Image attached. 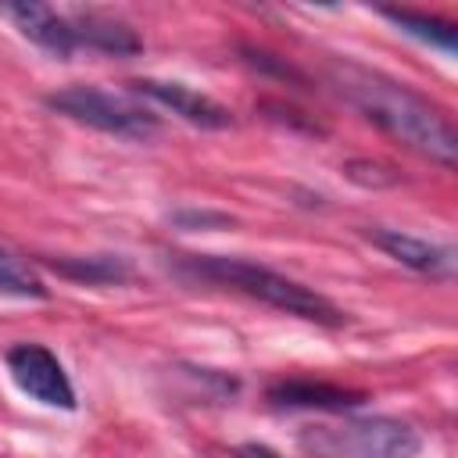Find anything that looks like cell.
I'll return each instance as SVG.
<instances>
[{
  "instance_id": "16",
  "label": "cell",
  "mask_w": 458,
  "mask_h": 458,
  "mask_svg": "<svg viewBox=\"0 0 458 458\" xmlns=\"http://www.w3.org/2000/svg\"><path fill=\"white\" fill-rule=\"evenodd\" d=\"M344 172H347V179L358 182V186H394V182L401 179L390 165H383V161H369V157H354V161H347Z\"/></svg>"
},
{
  "instance_id": "6",
  "label": "cell",
  "mask_w": 458,
  "mask_h": 458,
  "mask_svg": "<svg viewBox=\"0 0 458 458\" xmlns=\"http://www.w3.org/2000/svg\"><path fill=\"white\" fill-rule=\"evenodd\" d=\"M132 93L147 97L150 104L172 111L175 118H182L186 125H197V129H229L236 118L225 104H218L215 97L186 86V82H168V79H132L129 82Z\"/></svg>"
},
{
  "instance_id": "17",
  "label": "cell",
  "mask_w": 458,
  "mask_h": 458,
  "mask_svg": "<svg viewBox=\"0 0 458 458\" xmlns=\"http://www.w3.org/2000/svg\"><path fill=\"white\" fill-rule=\"evenodd\" d=\"M233 458H283L276 447L268 444H258V440H247V444H236L233 447Z\"/></svg>"
},
{
  "instance_id": "13",
  "label": "cell",
  "mask_w": 458,
  "mask_h": 458,
  "mask_svg": "<svg viewBox=\"0 0 458 458\" xmlns=\"http://www.w3.org/2000/svg\"><path fill=\"white\" fill-rule=\"evenodd\" d=\"M0 293L18 297V301H47L50 290L21 254H14L11 247L0 243Z\"/></svg>"
},
{
  "instance_id": "14",
  "label": "cell",
  "mask_w": 458,
  "mask_h": 458,
  "mask_svg": "<svg viewBox=\"0 0 458 458\" xmlns=\"http://www.w3.org/2000/svg\"><path fill=\"white\" fill-rule=\"evenodd\" d=\"M240 54H243V61L254 68V72H261V75H276V79H283V82H293V86H301V89H311V82H308V75L301 72V68H293L286 57H279V54H272V50H265V47H240Z\"/></svg>"
},
{
  "instance_id": "10",
  "label": "cell",
  "mask_w": 458,
  "mask_h": 458,
  "mask_svg": "<svg viewBox=\"0 0 458 458\" xmlns=\"http://www.w3.org/2000/svg\"><path fill=\"white\" fill-rule=\"evenodd\" d=\"M72 18V32H75V47L79 54H104V57H132L143 50L140 32L111 14L100 11H68Z\"/></svg>"
},
{
  "instance_id": "4",
  "label": "cell",
  "mask_w": 458,
  "mask_h": 458,
  "mask_svg": "<svg viewBox=\"0 0 458 458\" xmlns=\"http://www.w3.org/2000/svg\"><path fill=\"white\" fill-rule=\"evenodd\" d=\"M43 104L79 125H89L97 132H107V136H118V140H132V143H147L161 132V122L150 107L122 97V93H107V89H97V86H64V89H54L43 97Z\"/></svg>"
},
{
  "instance_id": "12",
  "label": "cell",
  "mask_w": 458,
  "mask_h": 458,
  "mask_svg": "<svg viewBox=\"0 0 458 458\" xmlns=\"http://www.w3.org/2000/svg\"><path fill=\"white\" fill-rule=\"evenodd\" d=\"M379 14L386 21H394L401 32L444 50V54H454L458 50V29L444 18H433V14H422V11H408V7H379Z\"/></svg>"
},
{
  "instance_id": "3",
  "label": "cell",
  "mask_w": 458,
  "mask_h": 458,
  "mask_svg": "<svg viewBox=\"0 0 458 458\" xmlns=\"http://www.w3.org/2000/svg\"><path fill=\"white\" fill-rule=\"evenodd\" d=\"M301 447L315 458H419L422 437L404 419L365 415L336 426H308Z\"/></svg>"
},
{
  "instance_id": "1",
  "label": "cell",
  "mask_w": 458,
  "mask_h": 458,
  "mask_svg": "<svg viewBox=\"0 0 458 458\" xmlns=\"http://www.w3.org/2000/svg\"><path fill=\"white\" fill-rule=\"evenodd\" d=\"M326 82L333 86V93L344 104L361 111L386 136L440 161L444 168H454L458 132H454L451 118L444 114V107H437L429 97H422L419 89H411L383 72L347 61V57H336L326 64Z\"/></svg>"
},
{
  "instance_id": "15",
  "label": "cell",
  "mask_w": 458,
  "mask_h": 458,
  "mask_svg": "<svg viewBox=\"0 0 458 458\" xmlns=\"http://www.w3.org/2000/svg\"><path fill=\"white\" fill-rule=\"evenodd\" d=\"M168 222L172 225H179V229H186V233H204V229H229V225H236V218L233 215H225V211H200V208H179V211H172L168 215Z\"/></svg>"
},
{
  "instance_id": "9",
  "label": "cell",
  "mask_w": 458,
  "mask_h": 458,
  "mask_svg": "<svg viewBox=\"0 0 458 458\" xmlns=\"http://www.w3.org/2000/svg\"><path fill=\"white\" fill-rule=\"evenodd\" d=\"M265 397L276 408H304V411H326V415H347L369 401L361 390L315 383V379H279L265 390Z\"/></svg>"
},
{
  "instance_id": "5",
  "label": "cell",
  "mask_w": 458,
  "mask_h": 458,
  "mask_svg": "<svg viewBox=\"0 0 458 458\" xmlns=\"http://www.w3.org/2000/svg\"><path fill=\"white\" fill-rule=\"evenodd\" d=\"M4 365H7V376L14 379V386L47 404V408H61V411H75V386L64 372V365L57 361V354L43 344H32V340H21V344H11L4 351Z\"/></svg>"
},
{
  "instance_id": "7",
  "label": "cell",
  "mask_w": 458,
  "mask_h": 458,
  "mask_svg": "<svg viewBox=\"0 0 458 458\" xmlns=\"http://www.w3.org/2000/svg\"><path fill=\"white\" fill-rule=\"evenodd\" d=\"M365 240L419 276L444 279V283L454 279V250L447 243H433L426 236H415L404 229H383V225H369Z\"/></svg>"
},
{
  "instance_id": "8",
  "label": "cell",
  "mask_w": 458,
  "mask_h": 458,
  "mask_svg": "<svg viewBox=\"0 0 458 458\" xmlns=\"http://www.w3.org/2000/svg\"><path fill=\"white\" fill-rule=\"evenodd\" d=\"M0 18H7L29 43H36L39 50H47V54H54L61 61L79 54L68 11H57L50 4L21 0V4H0Z\"/></svg>"
},
{
  "instance_id": "2",
  "label": "cell",
  "mask_w": 458,
  "mask_h": 458,
  "mask_svg": "<svg viewBox=\"0 0 458 458\" xmlns=\"http://www.w3.org/2000/svg\"><path fill=\"white\" fill-rule=\"evenodd\" d=\"M165 268L182 279V283H204V286H222L233 293H243L250 301H261L283 315L326 326V329H340L347 326V311L336 308L326 293L268 268L247 258H233V254H165Z\"/></svg>"
},
{
  "instance_id": "11",
  "label": "cell",
  "mask_w": 458,
  "mask_h": 458,
  "mask_svg": "<svg viewBox=\"0 0 458 458\" xmlns=\"http://www.w3.org/2000/svg\"><path fill=\"white\" fill-rule=\"evenodd\" d=\"M43 265L82 286H122L132 279V261L125 254H54L43 258Z\"/></svg>"
}]
</instances>
